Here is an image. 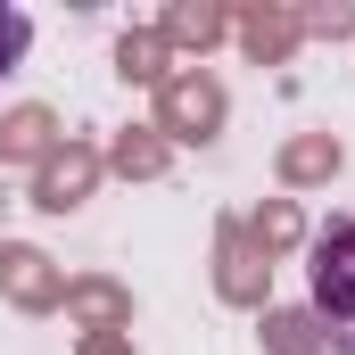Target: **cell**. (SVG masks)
Returning <instances> with one entry per match:
<instances>
[{
    "label": "cell",
    "mask_w": 355,
    "mask_h": 355,
    "mask_svg": "<svg viewBox=\"0 0 355 355\" xmlns=\"http://www.w3.org/2000/svg\"><path fill=\"white\" fill-rule=\"evenodd\" d=\"M25 50H33V17L0 0V75H17V67H25Z\"/></svg>",
    "instance_id": "7a4b0ae2"
},
{
    "label": "cell",
    "mask_w": 355,
    "mask_h": 355,
    "mask_svg": "<svg viewBox=\"0 0 355 355\" xmlns=\"http://www.w3.org/2000/svg\"><path fill=\"white\" fill-rule=\"evenodd\" d=\"M306 289L322 322H355V223H322L306 248Z\"/></svg>",
    "instance_id": "6da1fadb"
},
{
    "label": "cell",
    "mask_w": 355,
    "mask_h": 355,
    "mask_svg": "<svg viewBox=\"0 0 355 355\" xmlns=\"http://www.w3.org/2000/svg\"><path fill=\"white\" fill-rule=\"evenodd\" d=\"M339 355H355V339H347V347H339Z\"/></svg>",
    "instance_id": "3957f363"
}]
</instances>
